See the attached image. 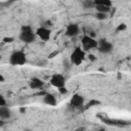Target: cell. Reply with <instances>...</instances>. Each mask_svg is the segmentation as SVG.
<instances>
[{
  "label": "cell",
  "mask_w": 131,
  "mask_h": 131,
  "mask_svg": "<svg viewBox=\"0 0 131 131\" xmlns=\"http://www.w3.org/2000/svg\"><path fill=\"white\" fill-rule=\"evenodd\" d=\"M57 54H58V51L55 50V51H53L52 53H50V54L48 55V58H53V57H54L55 55H57Z\"/></svg>",
  "instance_id": "23"
},
{
  "label": "cell",
  "mask_w": 131,
  "mask_h": 131,
  "mask_svg": "<svg viewBox=\"0 0 131 131\" xmlns=\"http://www.w3.org/2000/svg\"><path fill=\"white\" fill-rule=\"evenodd\" d=\"M84 103H85V98L80 93L73 94L70 99V104L71 106H74V107H81L84 105Z\"/></svg>",
  "instance_id": "8"
},
{
  "label": "cell",
  "mask_w": 131,
  "mask_h": 131,
  "mask_svg": "<svg viewBox=\"0 0 131 131\" xmlns=\"http://www.w3.org/2000/svg\"><path fill=\"white\" fill-rule=\"evenodd\" d=\"M97 45H98V41L90 35L85 34L81 39V46L85 51H90L92 49H97Z\"/></svg>",
  "instance_id": "4"
},
{
  "label": "cell",
  "mask_w": 131,
  "mask_h": 131,
  "mask_svg": "<svg viewBox=\"0 0 131 131\" xmlns=\"http://www.w3.org/2000/svg\"><path fill=\"white\" fill-rule=\"evenodd\" d=\"M95 5H103V6L112 7L113 2L112 0H94V6Z\"/></svg>",
  "instance_id": "13"
},
{
  "label": "cell",
  "mask_w": 131,
  "mask_h": 131,
  "mask_svg": "<svg viewBox=\"0 0 131 131\" xmlns=\"http://www.w3.org/2000/svg\"><path fill=\"white\" fill-rule=\"evenodd\" d=\"M97 50L104 54L110 53L113 51V44L110 41H107L106 39H100V40H98Z\"/></svg>",
  "instance_id": "6"
},
{
  "label": "cell",
  "mask_w": 131,
  "mask_h": 131,
  "mask_svg": "<svg viewBox=\"0 0 131 131\" xmlns=\"http://www.w3.org/2000/svg\"><path fill=\"white\" fill-rule=\"evenodd\" d=\"M49 83L51 86H53L54 88L58 89L60 87H63L66 86V83H67V80H66V77L62 75V74H53L50 79H49Z\"/></svg>",
  "instance_id": "5"
},
{
  "label": "cell",
  "mask_w": 131,
  "mask_h": 131,
  "mask_svg": "<svg viewBox=\"0 0 131 131\" xmlns=\"http://www.w3.org/2000/svg\"><path fill=\"white\" fill-rule=\"evenodd\" d=\"M44 84H45L44 81L41 80L40 78H37V77L32 78L29 82V85H30L31 89H41L44 86Z\"/></svg>",
  "instance_id": "10"
},
{
  "label": "cell",
  "mask_w": 131,
  "mask_h": 131,
  "mask_svg": "<svg viewBox=\"0 0 131 131\" xmlns=\"http://www.w3.org/2000/svg\"><path fill=\"white\" fill-rule=\"evenodd\" d=\"M6 103H7V101H6L5 97L3 95H0V106H5Z\"/></svg>",
  "instance_id": "20"
},
{
  "label": "cell",
  "mask_w": 131,
  "mask_h": 131,
  "mask_svg": "<svg viewBox=\"0 0 131 131\" xmlns=\"http://www.w3.org/2000/svg\"><path fill=\"white\" fill-rule=\"evenodd\" d=\"M11 116V112L8 106H0V118L1 119H8Z\"/></svg>",
  "instance_id": "12"
},
{
  "label": "cell",
  "mask_w": 131,
  "mask_h": 131,
  "mask_svg": "<svg viewBox=\"0 0 131 131\" xmlns=\"http://www.w3.org/2000/svg\"><path fill=\"white\" fill-rule=\"evenodd\" d=\"M96 11H99V12H105V13H108L112 9V7H107V6H103V5H95L94 6Z\"/></svg>",
  "instance_id": "14"
},
{
  "label": "cell",
  "mask_w": 131,
  "mask_h": 131,
  "mask_svg": "<svg viewBox=\"0 0 131 131\" xmlns=\"http://www.w3.org/2000/svg\"><path fill=\"white\" fill-rule=\"evenodd\" d=\"M35 32H36L37 37L39 39H41L42 41H44V42L48 41L50 39V37H51V31L47 27H44V26L39 27Z\"/></svg>",
  "instance_id": "7"
},
{
  "label": "cell",
  "mask_w": 131,
  "mask_h": 131,
  "mask_svg": "<svg viewBox=\"0 0 131 131\" xmlns=\"http://www.w3.org/2000/svg\"><path fill=\"white\" fill-rule=\"evenodd\" d=\"M4 81H5V79H4V76L1 74V75H0V82H2V83H3Z\"/></svg>",
  "instance_id": "25"
},
{
  "label": "cell",
  "mask_w": 131,
  "mask_h": 131,
  "mask_svg": "<svg viewBox=\"0 0 131 131\" xmlns=\"http://www.w3.org/2000/svg\"><path fill=\"white\" fill-rule=\"evenodd\" d=\"M14 41V38L13 37H4L2 39V42L3 43H12Z\"/></svg>",
  "instance_id": "18"
},
{
  "label": "cell",
  "mask_w": 131,
  "mask_h": 131,
  "mask_svg": "<svg viewBox=\"0 0 131 131\" xmlns=\"http://www.w3.org/2000/svg\"><path fill=\"white\" fill-rule=\"evenodd\" d=\"M126 30H127V25H126L125 23L119 24V25L117 26V28H116V31H117V32H124V31H126Z\"/></svg>",
  "instance_id": "17"
},
{
  "label": "cell",
  "mask_w": 131,
  "mask_h": 131,
  "mask_svg": "<svg viewBox=\"0 0 131 131\" xmlns=\"http://www.w3.org/2000/svg\"><path fill=\"white\" fill-rule=\"evenodd\" d=\"M82 5L85 8H90V7H94V0H83L82 1Z\"/></svg>",
  "instance_id": "16"
},
{
  "label": "cell",
  "mask_w": 131,
  "mask_h": 131,
  "mask_svg": "<svg viewBox=\"0 0 131 131\" xmlns=\"http://www.w3.org/2000/svg\"><path fill=\"white\" fill-rule=\"evenodd\" d=\"M108 16V13H105V12H99V11H96L95 13V18L98 19V20H105Z\"/></svg>",
  "instance_id": "15"
},
{
  "label": "cell",
  "mask_w": 131,
  "mask_h": 131,
  "mask_svg": "<svg viewBox=\"0 0 131 131\" xmlns=\"http://www.w3.org/2000/svg\"><path fill=\"white\" fill-rule=\"evenodd\" d=\"M99 103H100V102H99V101H97V100H91V101L87 104V106L89 107V106H92L93 104H99Z\"/></svg>",
  "instance_id": "22"
},
{
  "label": "cell",
  "mask_w": 131,
  "mask_h": 131,
  "mask_svg": "<svg viewBox=\"0 0 131 131\" xmlns=\"http://www.w3.org/2000/svg\"><path fill=\"white\" fill-rule=\"evenodd\" d=\"M9 63L11 66L20 67L27 63V55L23 50H15L9 56Z\"/></svg>",
  "instance_id": "2"
},
{
  "label": "cell",
  "mask_w": 131,
  "mask_h": 131,
  "mask_svg": "<svg viewBox=\"0 0 131 131\" xmlns=\"http://www.w3.org/2000/svg\"><path fill=\"white\" fill-rule=\"evenodd\" d=\"M87 57H88V59H89L90 61H95V60H96V56H95L94 54H92V53H89V54L87 55Z\"/></svg>",
  "instance_id": "21"
},
{
  "label": "cell",
  "mask_w": 131,
  "mask_h": 131,
  "mask_svg": "<svg viewBox=\"0 0 131 131\" xmlns=\"http://www.w3.org/2000/svg\"><path fill=\"white\" fill-rule=\"evenodd\" d=\"M57 91H58L61 95H64V94H67V93H68V88H67L66 86H63V87L58 88V89H57Z\"/></svg>",
  "instance_id": "19"
},
{
  "label": "cell",
  "mask_w": 131,
  "mask_h": 131,
  "mask_svg": "<svg viewBox=\"0 0 131 131\" xmlns=\"http://www.w3.org/2000/svg\"><path fill=\"white\" fill-rule=\"evenodd\" d=\"M19 112H20L21 114H25V113L27 112V110H26L25 107H20V108H19Z\"/></svg>",
  "instance_id": "24"
},
{
  "label": "cell",
  "mask_w": 131,
  "mask_h": 131,
  "mask_svg": "<svg viewBox=\"0 0 131 131\" xmlns=\"http://www.w3.org/2000/svg\"><path fill=\"white\" fill-rule=\"evenodd\" d=\"M86 58V51L82 46H77L74 48L70 55V61L73 66H81Z\"/></svg>",
  "instance_id": "1"
},
{
  "label": "cell",
  "mask_w": 131,
  "mask_h": 131,
  "mask_svg": "<svg viewBox=\"0 0 131 131\" xmlns=\"http://www.w3.org/2000/svg\"><path fill=\"white\" fill-rule=\"evenodd\" d=\"M79 32H80V28L78 24L75 23L69 24L66 28V35L68 37H76L77 35H79Z\"/></svg>",
  "instance_id": "9"
},
{
  "label": "cell",
  "mask_w": 131,
  "mask_h": 131,
  "mask_svg": "<svg viewBox=\"0 0 131 131\" xmlns=\"http://www.w3.org/2000/svg\"><path fill=\"white\" fill-rule=\"evenodd\" d=\"M37 35L36 32L33 31L31 26H23L19 33V39L25 43H32L35 41Z\"/></svg>",
  "instance_id": "3"
},
{
  "label": "cell",
  "mask_w": 131,
  "mask_h": 131,
  "mask_svg": "<svg viewBox=\"0 0 131 131\" xmlns=\"http://www.w3.org/2000/svg\"><path fill=\"white\" fill-rule=\"evenodd\" d=\"M43 102L49 106H55L57 104V99L56 97L51 94V93H46L44 96H43Z\"/></svg>",
  "instance_id": "11"
}]
</instances>
